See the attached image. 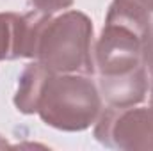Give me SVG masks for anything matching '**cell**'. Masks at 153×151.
<instances>
[{"instance_id":"obj_1","label":"cell","mask_w":153,"mask_h":151,"mask_svg":"<svg viewBox=\"0 0 153 151\" xmlns=\"http://www.w3.org/2000/svg\"><path fill=\"white\" fill-rule=\"evenodd\" d=\"M102 112L98 85L84 73H50L38 103L41 121L55 130L84 132Z\"/></svg>"},{"instance_id":"obj_2","label":"cell","mask_w":153,"mask_h":151,"mask_svg":"<svg viewBox=\"0 0 153 151\" xmlns=\"http://www.w3.org/2000/svg\"><path fill=\"white\" fill-rule=\"evenodd\" d=\"M93 21L80 11L50 16L41 29L36 59L53 73H94Z\"/></svg>"},{"instance_id":"obj_3","label":"cell","mask_w":153,"mask_h":151,"mask_svg":"<svg viewBox=\"0 0 153 151\" xmlns=\"http://www.w3.org/2000/svg\"><path fill=\"white\" fill-rule=\"evenodd\" d=\"M100 144L121 151H153V105L107 107L94 123Z\"/></svg>"},{"instance_id":"obj_4","label":"cell","mask_w":153,"mask_h":151,"mask_svg":"<svg viewBox=\"0 0 153 151\" xmlns=\"http://www.w3.org/2000/svg\"><path fill=\"white\" fill-rule=\"evenodd\" d=\"M50 16L39 9L25 14L0 13V61L36 59L39 34Z\"/></svg>"},{"instance_id":"obj_5","label":"cell","mask_w":153,"mask_h":151,"mask_svg":"<svg viewBox=\"0 0 153 151\" xmlns=\"http://www.w3.org/2000/svg\"><path fill=\"white\" fill-rule=\"evenodd\" d=\"M98 91L111 107L139 105L150 91V80L144 64L123 75L100 76Z\"/></svg>"},{"instance_id":"obj_6","label":"cell","mask_w":153,"mask_h":151,"mask_svg":"<svg viewBox=\"0 0 153 151\" xmlns=\"http://www.w3.org/2000/svg\"><path fill=\"white\" fill-rule=\"evenodd\" d=\"M52 71L39 61L30 62L18 78V87L14 94V105L22 114H36L41 98L43 85Z\"/></svg>"},{"instance_id":"obj_7","label":"cell","mask_w":153,"mask_h":151,"mask_svg":"<svg viewBox=\"0 0 153 151\" xmlns=\"http://www.w3.org/2000/svg\"><path fill=\"white\" fill-rule=\"evenodd\" d=\"M143 64H144V68H146V73H148L150 85H153V20H152V23H150V29H148L146 39H144Z\"/></svg>"},{"instance_id":"obj_8","label":"cell","mask_w":153,"mask_h":151,"mask_svg":"<svg viewBox=\"0 0 153 151\" xmlns=\"http://www.w3.org/2000/svg\"><path fill=\"white\" fill-rule=\"evenodd\" d=\"M30 4L36 9L43 11V13L55 14V13L62 11V9H68L73 4V0H30Z\"/></svg>"},{"instance_id":"obj_9","label":"cell","mask_w":153,"mask_h":151,"mask_svg":"<svg viewBox=\"0 0 153 151\" xmlns=\"http://www.w3.org/2000/svg\"><path fill=\"white\" fill-rule=\"evenodd\" d=\"M114 2H119V4H125V5H130L134 9H139L146 14H153V0H114Z\"/></svg>"},{"instance_id":"obj_10","label":"cell","mask_w":153,"mask_h":151,"mask_svg":"<svg viewBox=\"0 0 153 151\" xmlns=\"http://www.w3.org/2000/svg\"><path fill=\"white\" fill-rule=\"evenodd\" d=\"M150 105H153V85H150Z\"/></svg>"},{"instance_id":"obj_11","label":"cell","mask_w":153,"mask_h":151,"mask_svg":"<svg viewBox=\"0 0 153 151\" xmlns=\"http://www.w3.org/2000/svg\"><path fill=\"white\" fill-rule=\"evenodd\" d=\"M0 148H7V142H5L2 137H0Z\"/></svg>"}]
</instances>
